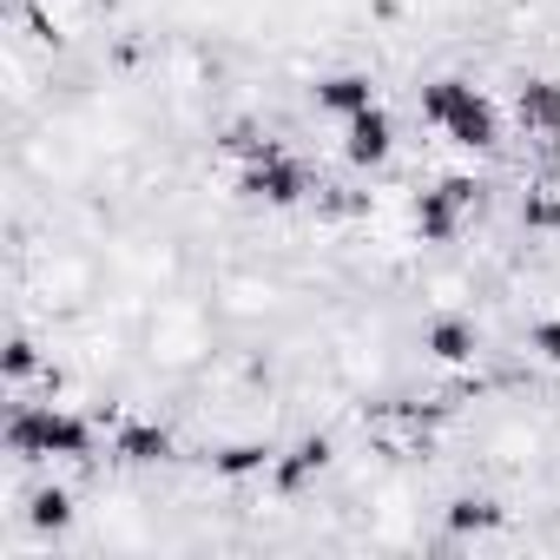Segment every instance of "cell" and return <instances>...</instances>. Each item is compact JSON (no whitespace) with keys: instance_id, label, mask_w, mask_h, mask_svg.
<instances>
[{"instance_id":"277c9868","label":"cell","mask_w":560,"mask_h":560,"mask_svg":"<svg viewBox=\"0 0 560 560\" xmlns=\"http://www.w3.org/2000/svg\"><path fill=\"white\" fill-rule=\"evenodd\" d=\"M317 106H324V113H343V119H357V113H370V80H357V73H337V80H324V86H317Z\"/></svg>"},{"instance_id":"7a4b0ae2","label":"cell","mask_w":560,"mask_h":560,"mask_svg":"<svg viewBox=\"0 0 560 560\" xmlns=\"http://www.w3.org/2000/svg\"><path fill=\"white\" fill-rule=\"evenodd\" d=\"M14 448L21 455H86V429L54 409H21L14 416Z\"/></svg>"},{"instance_id":"6da1fadb","label":"cell","mask_w":560,"mask_h":560,"mask_svg":"<svg viewBox=\"0 0 560 560\" xmlns=\"http://www.w3.org/2000/svg\"><path fill=\"white\" fill-rule=\"evenodd\" d=\"M422 113H429L455 145H494V113H488V100H481L475 86H462V80L422 86Z\"/></svg>"},{"instance_id":"52a82bcc","label":"cell","mask_w":560,"mask_h":560,"mask_svg":"<svg viewBox=\"0 0 560 560\" xmlns=\"http://www.w3.org/2000/svg\"><path fill=\"white\" fill-rule=\"evenodd\" d=\"M435 357H442V363H462V357H468V330H462V324H442V330H435Z\"/></svg>"},{"instance_id":"3957f363","label":"cell","mask_w":560,"mask_h":560,"mask_svg":"<svg viewBox=\"0 0 560 560\" xmlns=\"http://www.w3.org/2000/svg\"><path fill=\"white\" fill-rule=\"evenodd\" d=\"M350 159H357V165H376V159H389V119H383L376 106L350 119Z\"/></svg>"},{"instance_id":"9c48e42d","label":"cell","mask_w":560,"mask_h":560,"mask_svg":"<svg viewBox=\"0 0 560 560\" xmlns=\"http://www.w3.org/2000/svg\"><path fill=\"white\" fill-rule=\"evenodd\" d=\"M540 343H547V357H560V330H540Z\"/></svg>"},{"instance_id":"8992f818","label":"cell","mask_w":560,"mask_h":560,"mask_svg":"<svg viewBox=\"0 0 560 560\" xmlns=\"http://www.w3.org/2000/svg\"><path fill=\"white\" fill-rule=\"evenodd\" d=\"M119 455H126V462H159V455H165V435H159V429H126V435H119Z\"/></svg>"},{"instance_id":"ba28073f","label":"cell","mask_w":560,"mask_h":560,"mask_svg":"<svg viewBox=\"0 0 560 560\" xmlns=\"http://www.w3.org/2000/svg\"><path fill=\"white\" fill-rule=\"evenodd\" d=\"M534 224H553L560 231V205H534Z\"/></svg>"},{"instance_id":"5b68a950","label":"cell","mask_w":560,"mask_h":560,"mask_svg":"<svg viewBox=\"0 0 560 560\" xmlns=\"http://www.w3.org/2000/svg\"><path fill=\"white\" fill-rule=\"evenodd\" d=\"M521 119L540 126V132H560V86H553V80L527 86V93H521Z\"/></svg>"}]
</instances>
